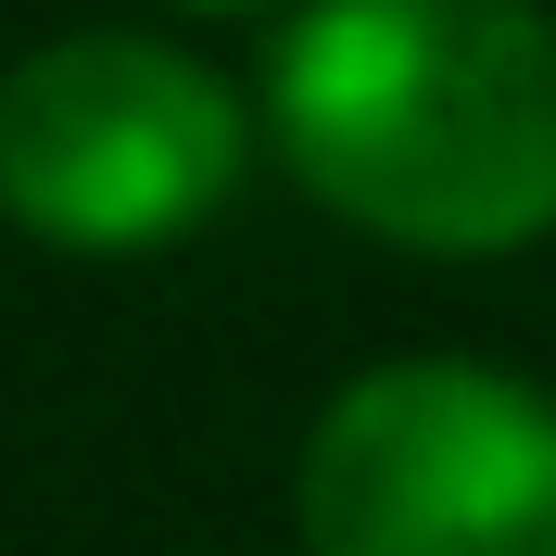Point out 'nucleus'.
Listing matches in <instances>:
<instances>
[{
    "instance_id": "2",
    "label": "nucleus",
    "mask_w": 556,
    "mask_h": 556,
    "mask_svg": "<svg viewBox=\"0 0 556 556\" xmlns=\"http://www.w3.org/2000/svg\"><path fill=\"white\" fill-rule=\"evenodd\" d=\"M304 556H556V392L481 354L342 380L291 468Z\"/></svg>"
},
{
    "instance_id": "3",
    "label": "nucleus",
    "mask_w": 556,
    "mask_h": 556,
    "mask_svg": "<svg viewBox=\"0 0 556 556\" xmlns=\"http://www.w3.org/2000/svg\"><path fill=\"white\" fill-rule=\"evenodd\" d=\"M253 114L177 38H51L0 76V215L51 253H165L241 190Z\"/></svg>"
},
{
    "instance_id": "1",
    "label": "nucleus",
    "mask_w": 556,
    "mask_h": 556,
    "mask_svg": "<svg viewBox=\"0 0 556 556\" xmlns=\"http://www.w3.org/2000/svg\"><path fill=\"white\" fill-rule=\"evenodd\" d=\"M266 139L392 253H531L556 228V13L304 0L266 51Z\"/></svg>"
},
{
    "instance_id": "4",
    "label": "nucleus",
    "mask_w": 556,
    "mask_h": 556,
    "mask_svg": "<svg viewBox=\"0 0 556 556\" xmlns=\"http://www.w3.org/2000/svg\"><path fill=\"white\" fill-rule=\"evenodd\" d=\"M177 13H266V0H177Z\"/></svg>"
}]
</instances>
